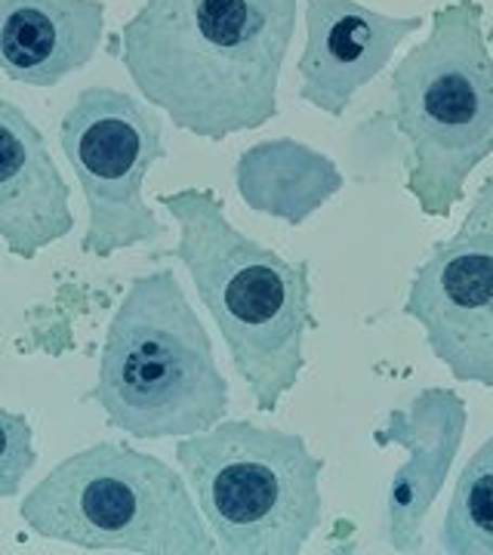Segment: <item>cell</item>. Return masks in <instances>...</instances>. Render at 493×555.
I'll use <instances>...</instances> for the list:
<instances>
[{
	"label": "cell",
	"instance_id": "obj_1",
	"mask_svg": "<svg viewBox=\"0 0 493 555\" xmlns=\"http://www.w3.org/2000/svg\"><path fill=\"white\" fill-rule=\"evenodd\" d=\"M299 0H145L118 35L139 96L173 127L222 142L277 115Z\"/></svg>",
	"mask_w": 493,
	"mask_h": 555
},
{
	"label": "cell",
	"instance_id": "obj_2",
	"mask_svg": "<svg viewBox=\"0 0 493 555\" xmlns=\"http://www.w3.org/2000/svg\"><path fill=\"white\" fill-rule=\"evenodd\" d=\"M158 204L179 225L170 254L192 275L254 404L275 414L306 371V334L315 331L312 266L247 238L210 189L158 195Z\"/></svg>",
	"mask_w": 493,
	"mask_h": 555
},
{
	"label": "cell",
	"instance_id": "obj_3",
	"mask_svg": "<svg viewBox=\"0 0 493 555\" xmlns=\"http://www.w3.org/2000/svg\"><path fill=\"white\" fill-rule=\"evenodd\" d=\"M229 396L213 339L177 272L133 278L108 321L87 401L124 436L160 441L213 429L229 414Z\"/></svg>",
	"mask_w": 493,
	"mask_h": 555
},
{
	"label": "cell",
	"instance_id": "obj_4",
	"mask_svg": "<svg viewBox=\"0 0 493 555\" xmlns=\"http://www.w3.org/2000/svg\"><path fill=\"white\" fill-rule=\"evenodd\" d=\"M392 124L407 145V192L426 217H451L493 155V53L484 7L434 10L429 35L392 68Z\"/></svg>",
	"mask_w": 493,
	"mask_h": 555
},
{
	"label": "cell",
	"instance_id": "obj_5",
	"mask_svg": "<svg viewBox=\"0 0 493 555\" xmlns=\"http://www.w3.org/2000/svg\"><path fill=\"white\" fill-rule=\"evenodd\" d=\"M20 518L31 534L87 553H219L185 476L115 441L65 456L22 496Z\"/></svg>",
	"mask_w": 493,
	"mask_h": 555
},
{
	"label": "cell",
	"instance_id": "obj_6",
	"mask_svg": "<svg viewBox=\"0 0 493 555\" xmlns=\"http://www.w3.org/2000/svg\"><path fill=\"white\" fill-rule=\"evenodd\" d=\"M173 454L219 553L296 555L321 525L324 460L296 433L219 420Z\"/></svg>",
	"mask_w": 493,
	"mask_h": 555
},
{
	"label": "cell",
	"instance_id": "obj_7",
	"mask_svg": "<svg viewBox=\"0 0 493 555\" xmlns=\"http://www.w3.org/2000/svg\"><path fill=\"white\" fill-rule=\"evenodd\" d=\"M60 142L87 198L83 254L108 259L164 235L142 195L148 170L167 158L155 105L115 87H87L62 115Z\"/></svg>",
	"mask_w": 493,
	"mask_h": 555
},
{
	"label": "cell",
	"instance_id": "obj_8",
	"mask_svg": "<svg viewBox=\"0 0 493 555\" xmlns=\"http://www.w3.org/2000/svg\"><path fill=\"white\" fill-rule=\"evenodd\" d=\"M404 315L454 379L493 389V173L459 229L419 262Z\"/></svg>",
	"mask_w": 493,
	"mask_h": 555
},
{
	"label": "cell",
	"instance_id": "obj_9",
	"mask_svg": "<svg viewBox=\"0 0 493 555\" xmlns=\"http://www.w3.org/2000/svg\"><path fill=\"white\" fill-rule=\"evenodd\" d=\"M466 423L469 411L463 396L444 386H429L416 392L411 404L392 408L386 423L374 429L379 448L407 451V460L389 481L382 506V537L394 553H416L423 546V525L454 469Z\"/></svg>",
	"mask_w": 493,
	"mask_h": 555
},
{
	"label": "cell",
	"instance_id": "obj_10",
	"mask_svg": "<svg viewBox=\"0 0 493 555\" xmlns=\"http://www.w3.org/2000/svg\"><path fill=\"white\" fill-rule=\"evenodd\" d=\"M419 28V16H386L358 0H306V50L296 65L299 100L342 118Z\"/></svg>",
	"mask_w": 493,
	"mask_h": 555
},
{
	"label": "cell",
	"instance_id": "obj_11",
	"mask_svg": "<svg viewBox=\"0 0 493 555\" xmlns=\"http://www.w3.org/2000/svg\"><path fill=\"white\" fill-rule=\"evenodd\" d=\"M75 229L72 189L38 124L0 96V241L20 259H35Z\"/></svg>",
	"mask_w": 493,
	"mask_h": 555
},
{
	"label": "cell",
	"instance_id": "obj_12",
	"mask_svg": "<svg viewBox=\"0 0 493 555\" xmlns=\"http://www.w3.org/2000/svg\"><path fill=\"white\" fill-rule=\"evenodd\" d=\"M102 0H0V68L25 87H56L99 53Z\"/></svg>",
	"mask_w": 493,
	"mask_h": 555
},
{
	"label": "cell",
	"instance_id": "obj_13",
	"mask_svg": "<svg viewBox=\"0 0 493 555\" xmlns=\"http://www.w3.org/2000/svg\"><path fill=\"white\" fill-rule=\"evenodd\" d=\"M336 160L296 139H269L250 145L235 164L237 195L250 210L302 225L342 189Z\"/></svg>",
	"mask_w": 493,
	"mask_h": 555
},
{
	"label": "cell",
	"instance_id": "obj_14",
	"mask_svg": "<svg viewBox=\"0 0 493 555\" xmlns=\"http://www.w3.org/2000/svg\"><path fill=\"white\" fill-rule=\"evenodd\" d=\"M438 543L451 555H493V436L456 478Z\"/></svg>",
	"mask_w": 493,
	"mask_h": 555
},
{
	"label": "cell",
	"instance_id": "obj_15",
	"mask_svg": "<svg viewBox=\"0 0 493 555\" xmlns=\"http://www.w3.org/2000/svg\"><path fill=\"white\" fill-rule=\"evenodd\" d=\"M35 463H38V448L28 416L0 408V500L20 494Z\"/></svg>",
	"mask_w": 493,
	"mask_h": 555
}]
</instances>
